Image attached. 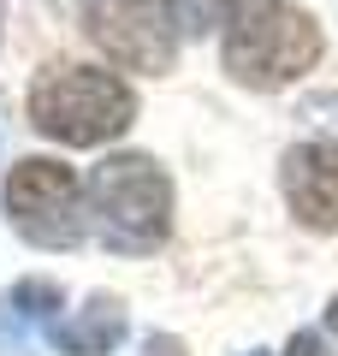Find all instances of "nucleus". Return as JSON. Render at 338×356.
Segmentation results:
<instances>
[{
    "label": "nucleus",
    "mask_w": 338,
    "mask_h": 356,
    "mask_svg": "<svg viewBox=\"0 0 338 356\" xmlns=\"http://www.w3.org/2000/svg\"><path fill=\"white\" fill-rule=\"evenodd\" d=\"M220 60L243 89H285L321 60V24L291 0H243L220 30Z\"/></svg>",
    "instance_id": "f257e3e1"
},
{
    "label": "nucleus",
    "mask_w": 338,
    "mask_h": 356,
    "mask_svg": "<svg viewBox=\"0 0 338 356\" xmlns=\"http://www.w3.org/2000/svg\"><path fill=\"white\" fill-rule=\"evenodd\" d=\"M137 119V95L125 77L101 72V65H48L30 83V125L65 149H95L113 143Z\"/></svg>",
    "instance_id": "f03ea898"
},
{
    "label": "nucleus",
    "mask_w": 338,
    "mask_h": 356,
    "mask_svg": "<svg viewBox=\"0 0 338 356\" xmlns=\"http://www.w3.org/2000/svg\"><path fill=\"white\" fill-rule=\"evenodd\" d=\"M89 220L107 250L149 255L172 232V184L149 154H113L89 172Z\"/></svg>",
    "instance_id": "7ed1b4c3"
},
{
    "label": "nucleus",
    "mask_w": 338,
    "mask_h": 356,
    "mask_svg": "<svg viewBox=\"0 0 338 356\" xmlns=\"http://www.w3.org/2000/svg\"><path fill=\"white\" fill-rule=\"evenodd\" d=\"M0 202H6L13 232L24 243H36V250H72V243H83V226H89L83 220V184H77V172L65 161H48V154L18 161L6 172Z\"/></svg>",
    "instance_id": "20e7f679"
},
{
    "label": "nucleus",
    "mask_w": 338,
    "mask_h": 356,
    "mask_svg": "<svg viewBox=\"0 0 338 356\" xmlns=\"http://www.w3.org/2000/svg\"><path fill=\"white\" fill-rule=\"evenodd\" d=\"M89 42L113 65L161 77L178 60V13L172 0H89Z\"/></svg>",
    "instance_id": "39448f33"
},
{
    "label": "nucleus",
    "mask_w": 338,
    "mask_h": 356,
    "mask_svg": "<svg viewBox=\"0 0 338 356\" xmlns=\"http://www.w3.org/2000/svg\"><path fill=\"white\" fill-rule=\"evenodd\" d=\"M279 191L309 232H338V143H297L279 161Z\"/></svg>",
    "instance_id": "423d86ee"
},
{
    "label": "nucleus",
    "mask_w": 338,
    "mask_h": 356,
    "mask_svg": "<svg viewBox=\"0 0 338 356\" xmlns=\"http://www.w3.org/2000/svg\"><path fill=\"white\" fill-rule=\"evenodd\" d=\"M60 285L54 280H24L0 297V356H30L42 344V332L60 315Z\"/></svg>",
    "instance_id": "0eeeda50"
},
{
    "label": "nucleus",
    "mask_w": 338,
    "mask_h": 356,
    "mask_svg": "<svg viewBox=\"0 0 338 356\" xmlns=\"http://www.w3.org/2000/svg\"><path fill=\"white\" fill-rule=\"evenodd\" d=\"M119 339H125V303L107 291H95L72 321L54 327L60 356H107V350H119Z\"/></svg>",
    "instance_id": "6e6552de"
},
{
    "label": "nucleus",
    "mask_w": 338,
    "mask_h": 356,
    "mask_svg": "<svg viewBox=\"0 0 338 356\" xmlns=\"http://www.w3.org/2000/svg\"><path fill=\"white\" fill-rule=\"evenodd\" d=\"M238 6H243V0H172L184 36H214V30H225Z\"/></svg>",
    "instance_id": "1a4fd4ad"
},
{
    "label": "nucleus",
    "mask_w": 338,
    "mask_h": 356,
    "mask_svg": "<svg viewBox=\"0 0 338 356\" xmlns=\"http://www.w3.org/2000/svg\"><path fill=\"white\" fill-rule=\"evenodd\" d=\"M297 119H314V125L338 131V95H309V102H303V113H297Z\"/></svg>",
    "instance_id": "9d476101"
},
{
    "label": "nucleus",
    "mask_w": 338,
    "mask_h": 356,
    "mask_svg": "<svg viewBox=\"0 0 338 356\" xmlns=\"http://www.w3.org/2000/svg\"><path fill=\"white\" fill-rule=\"evenodd\" d=\"M143 356H184V344H178V339H166V332H154V339L143 344Z\"/></svg>",
    "instance_id": "9b49d317"
},
{
    "label": "nucleus",
    "mask_w": 338,
    "mask_h": 356,
    "mask_svg": "<svg viewBox=\"0 0 338 356\" xmlns=\"http://www.w3.org/2000/svg\"><path fill=\"white\" fill-rule=\"evenodd\" d=\"M285 356H321V339H314V332H297V339H291V350Z\"/></svg>",
    "instance_id": "f8f14e48"
},
{
    "label": "nucleus",
    "mask_w": 338,
    "mask_h": 356,
    "mask_svg": "<svg viewBox=\"0 0 338 356\" xmlns=\"http://www.w3.org/2000/svg\"><path fill=\"white\" fill-rule=\"evenodd\" d=\"M326 327L338 332V297H332V303H326Z\"/></svg>",
    "instance_id": "ddd939ff"
},
{
    "label": "nucleus",
    "mask_w": 338,
    "mask_h": 356,
    "mask_svg": "<svg viewBox=\"0 0 338 356\" xmlns=\"http://www.w3.org/2000/svg\"><path fill=\"white\" fill-rule=\"evenodd\" d=\"M0 149H6V102H0Z\"/></svg>",
    "instance_id": "4468645a"
},
{
    "label": "nucleus",
    "mask_w": 338,
    "mask_h": 356,
    "mask_svg": "<svg viewBox=\"0 0 338 356\" xmlns=\"http://www.w3.org/2000/svg\"><path fill=\"white\" fill-rule=\"evenodd\" d=\"M243 356H267V350H243Z\"/></svg>",
    "instance_id": "2eb2a0df"
}]
</instances>
